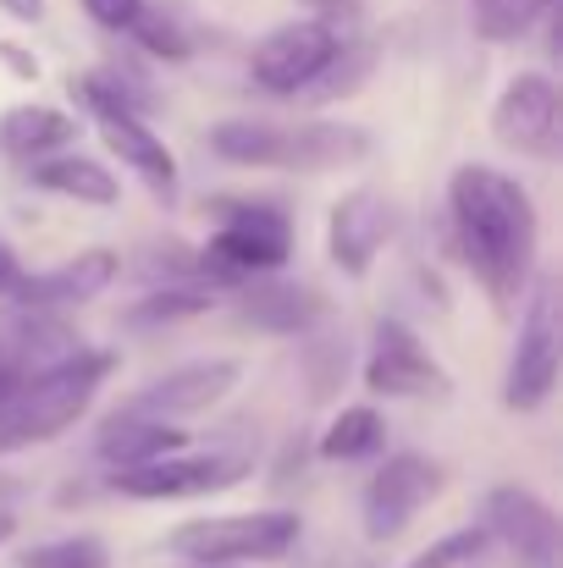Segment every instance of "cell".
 <instances>
[{"label": "cell", "instance_id": "26", "mask_svg": "<svg viewBox=\"0 0 563 568\" xmlns=\"http://www.w3.org/2000/svg\"><path fill=\"white\" fill-rule=\"evenodd\" d=\"M486 525H464V530H448V536H436L425 552H414L403 568H464L475 564L481 552H486Z\"/></svg>", "mask_w": 563, "mask_h": 568}, {"label": "cell", "instance_id": "13", "mask_svg": "<svg viewBox=\"0 0 563 568\" xmlns=\"http://www.w3.org/2000/svg\"><path fill=\"white\" fill-rule=\"evenodd\" d=\"M238 381H243L238 359H188L178 371L155 376L150 386H139L122 408L150 414V419H193V414H210L215 403H227Z\"/></svg>", "mask_w": 563, "mask_h": 568}, {"label": "cell", "instance_id": "11", "mask_svg": "<svg viewBox=\"0 0 563 568\" xmlns=\"http://www.w3.org/2000/svg\"><path fill=\"white\" fill-rule=\"evenodd\" d=\"M559 83L547 72H520L492 105V139L503 150L553 161L559 155Z\"/></svg>", "mask_w": 563, "mask_h": 568}, {"label": "cell", "instance_id": "14", "mask_svg": "<svg viewBox=\"0 0 563 568\" xmlns=\"http://www.w3.org/2000/svg\"><path fill=\"white\" fill-rule=\"evenodd\" d=\"M122 276V254L111 248H83L50 271H33V276H17L6 298H17L22 315H56V310H72V304H89L100 298L111 282Z\"/></svg>", "mask_w": 563, "mask_h": 568}, {"label": "cell", "instance_id": "23", "mask_svg": "<svg viewBox=\"0 0 563 568\" xmlns=\"http://www.w3.org/2000/svg\"><path fill=\"white\" fill-rule=\"evenodd\" d=\"M381 442H386V419L371 403H354L321 430V458L326 464H360V458L381 453Z\"/></svg>", "mask_w": 563, "mask_h": 568}, {"label": "cell", "instance_id": "25", "mask_svg": "<svg viewBox=\"0 0 563 568\" xmlns=\"http://www.w3.org/2000/svg\"><path fill=\"white\" fill-rule=\"evenodd\" d=\"M547 6H553V0H470V22H475V33H481L486 44H509V39H520Z\"/></svg>", "mask_w": 563, "mask_h": 568}, {"label": "cell", "instance_id": "22", "mask_svg": "<svg viewBox=\"0 0 563 568\" xmlns=\"http://www.w3.org/2000/svg\"><path fill=\"white\" fill-rule=\"evenodd\" d=\"M210 150L232 166H260V172H277V150H282V122H265V116H232V122H215L210 128Z\"/></svg>", "mask_w": 563, "mask_h": 568}, {"label": "cell", "instance_id": "8", "mask_svg": "<svg viewBox=\"0 0 563 568\" xmlns=\"http://www.w3.org/2000/svg\"><path fill=\"white\" fill-rule=\"evenodd\" d=\"M338 50H343V39H338L332 22H321V17H299V22L271 28V33L254 44L249 72H254V83H260L265 94H304V89L332 67Z\"/></svg>", "mask_w": 563, "mask_h": 568}, {"label": "cell", "instance_id": "32", "mask_svg": "<svg viewBox=\"0 0 563 568\" xmlns=\"http://www.w3.org/2000/svg\"><path fill=\"white\" fill-rule=\"evenodd\" d=\"M6 541H17V519L0 508V547H6Z\"/></svg>", "mask_w": 563, "mask_h": 568}, {"label": "cell", "instance_id": "28", "mask_svg": "<svg viewBox=\"0 0 563 568\" xmlns=\"http://www.w3.org/2000/svg\"><path fill=\"white\" fill-rule=\"evenodd\" d=\"M133 28L144 33V44H150V50H161V55H172V61H183L188 55V39H178L167 22H150V17L139 11V17H133Z\"/></svg>", "mask_w": 563, "mask_h": 568}, {"label": "cell", "instance_id": "18", "mask_svg": "<svg viewBox=\"0 0 563 568\" xmlns=\"http://www.w3.org/2000/svg\"><path fill=\"white\" fill-rule=\"evenodd\" d=\"M100 458L111 469H133V464H150V458H167V453H183L188 430L178 419H150V414H128L117 408L105 425H100Z\"/></svg>", "mask_w": 563, "mask_h": 568}, {"label": "cell", "instance_id": "4", "mask_svg": "<svg viewBox=\"0 0 563 568\" xmlns=\"http://www.w3.org/2000/svg\"><path fill=\"white\" fill-rule=\"evenodd\" d=\"M304 519L288 508H254V514H210V519H188L167 536V547L183 564L204 568H238V564H277L299 547Z\"/></svg>", "mask_w": 563, "mask_h": 568}, {"label": "cell", "instance_id": "3", "mask_svg": "<svg viewBox=\"0 0 563 568\" xmlns=\"http://www.w3.org/2000/svg\"><path fill=\"white\" fill-rule=\"evenodd\" d=\"M215 232L199 248V265L210 282L238 287L249 276H271L293 254V221L282 204H249V199H215Z\"/></svg>", "mask_w": 563, "mask_h": 568}, {"label": "cell", "instance_id": "20", "mask_svg": "<svg viewBox=\"0 0 563 568\" xmlns=\"http://www.w3.org/2000/svg\"><path fill=\"white\" fill-rule=\"evenodd\" d=\"M28 178H33V189L78 199V204H94V210H105V204L122 199L117 172L100 166V161H89V155H44V161L28 166Z\"/></svg>", "mask_w": 563, "mask_h": 568}, {"label": "cell", "instance_id": "12", "mask_svg": "<svg viewBox=\"0 0 563 568\" xmlns=\"http://www.w3.org/2000/svg\"><path fill=\"white\" fill-rule=\"evenodd\" d=\"M392 232H398V210H392V199L381 189H349L338 204H332V215H326V254H332V265L343 271V276H371L375 254L392 243Z\"/></svg>", "mask_w": 563, "mask_h": 568}, {"label": "cell", "instance_id": "33", "mask_svg": "<svg viewBox=\"0 0 563 568\" xmlns=\"http://www.w3.org/2000/svg\"><path fill=\"white\" fill-rule=\"evenodd\" d=\"M178 568H204V564H178Z\"/></svg>", "mask_w": 563, "mask_h": 568}, {"label": "cell", "instance_id": "27", "mask_svg": "<svg viewBox=\"0 0 563 568\" xmlns=\"http://www.w3.org/2000/svg\"><path fill=\"white\" fill-rule=\"evenodd\" d=\"M83 11L100 22V28H133V17L144 11V0H83Z\"/></svg>", "mask_w": 563, "mask_h": 568}, {"label": "cell", "instance_id": "19", "mask_svg": "<svg viewBox=\"0 0 563 568\" xmlns=\"http://www.w3.org/2000/svg\"><path fill=\"white\" fill-rule=\"evenodd\" d=\"M78 139V122L56 105H11L0 116V150L11 161H44Z\"/></svg>", "mask_w": 563, "mask_h": 568}, {"label": "cell", "instance_id": "2", "mask_svg": "<svg viewBox=\"0 0 563 568\" xmlns=\"http://www.w3.org/2000/svg\"><path fill=\"white\" fill-rule=\"evenodd\" d=\"M111 354H94V348H67L61 359L39 365L33 376L22 381V392H11L0 403V458L6 453H22V447H44L56 442L61 430H72L89 408H94V392L100 381L111 376Z\"/></svg>", "mask_w": 563, "mask_h": 568}, {"label": "cell", "instance_id": "10", "mask_svg": "<svg viewBox=\"0 0 563 568\" xmlns=\"http://www.w3.org/2000/svg\"><path fill=\"white\" fill-rule=\"evenodd\" d=\"M486 536L509 547L514 568H563V530L559 514L531 491V486H492L486 491Z\"/></svg>", "mask_w": 563, "mask_h": 568}, {"label": "cell", "instance_id": "7", "mask_svg": "<svg viewBox=\"0 0 563 568\" xmlns=\"http://www.w3.org/2000/svg\"><path fill=\"white\" fill-rule=\"evenodd\" d=\"M249 475V458L238 453H167L133 469H111V491L133 497V503H183V497H215L227 486H238Z\"/></svg>", "mask_w": 563, "mask_h": 568}, {"label": "cell", "instance_id": "16", "mask_svg": "<svg viewBox=\"0 0 563 568\" xmlns=\"http://www.w3.org/2000/svg\"><path fill=\"white\" fill-rule=\"evenodd\" d=\"M232 298V315L238 326L249 332H265V337H299L310 332L321 315H326V298L315 287H299V282H277V276H249L238 282Z\"/></svg>", "mask_w": 563, "mask_h": 568}, {"label": "cell", "instance_id": "6", "mask_svg": "<svg viewBox=\"0 0 563 568\" xmlns=\"http://www.w3.org/2000/svg\"><path fill=\"white\" fill-rule=\"evenodd\" d=\"M72 94H83V105L94 111V128H100L105 150L155 193L161 204H172L178 199V155L167 150V139L150 122H139L128 89L122 83H105V78H83V83L72 78Z\"/></svg>", "mask_w": 563, "mask_h": 568}, {"label": "cell", "instance_id": "24", "mask_svg": "<svg viewBox=\"0 0 563 568\" xmlns=\"http://www.w3.org/2000/svg\"><path fill=\"white\" fill-rule=\"evenodd\" d=\"M17 568H111V552L100 536H56V541H33L22 547Z\"/></svg>", "mask_w": 563, "mask_h": 568}, {"label": "cell", "instance_id": "31", "mask_svg": "<svg viewBox=\"0 0 563 568\" xmlns=\"http://www.w3.org/2000/svg\"><path fill=\"white\" fill-rule=\"evenodd\" d=\"M0 11L17 17V22H39L44 17V0H0Z\"/></svg>", "mask_w": 563, "mask_h": 568}, {"label": "cell", "instance_id": "5", "mask_svg": "<svg viewBox=\"0 0 563 568\" xmlns=\"http://www.w3.org/2000/svg\"><path fill=\"white\" fill-rule=\"evenodd\" d=\"M563 371V315H559V276H531L509 376H503V403L514 414H536L553 392Z\"/></svg>", "mask_w": 563, "mask_h": 568}, {"label": "cell", "instance_id": "9", "mask_svg": "<svg viewBox=\"0 0 563 568\" xmlns=\"http://www.w3.org/2000/svg\"><path fill=\"white\" fill-rule=\"evenodd\" d=\"M442 486H448V475H442L436 458H425V453H392L371 480H365V497H360L365 536H371V541H398V536L409 530V519H414L431 497H442Z\"/></svg>", "mask_w": 563, "mask_h": 568}, {"label": "cell", "instance_id": "30", "mask_svg": "<svg viewBox=\"0 0 563 568\" xmlns=\"http://www.w3.org/2000/svg\"><path fill=\"white\" fill-rule=\"evenodd\" d=\"M17 276H22V265H17V248L0 237V298L11 293V282H17Z\"/></svg>", "mask_w": 563, "mask_h": 568}, {"label": "cell", "instance_id": "1", "mask_svg": "<svg viewBox=\"0 0 563 568\" xmlns=\"http://www.w3.org/2000/svg\"><path fill=\"white\" fill-rule=\"evenodd\" d=\"M448 221H453L464 265L492 293V304L509 310L514 298H525V287L536 276L542 221H536V199L520 189V178H509L497 166H481V161L453 166Z\"/></svg>", "mask_w": 563, "mask_h": 568}, {"label": "cell", "instance_id": "15", "mask_svg": "<svg viewBox=\"0 0 563 568\" xmlns=\"http://www.w3.org/2000/svg\"><path fill=\"white\" fill-rule=\"evenodd\" d=\"M442 386H448V371L420 348V337L403 321L375 326V348L365 359V392H375V397H431Z\"/></svg>", "mask_w": 563, "mask_h": 568}, {"label": "cell", "instance_id": "29", "mask_svg": "<svg viewBox=\"0 0 563 568\" xmlns=\"http://www.w3.org/2000/svg\"><path fill=\"white\" fill-rule=\"evenodd\" d=\"M0 61H6V67H11L22 83H33V78H39V61H33L28 50H17V44H0Z\"/></svg>", "mask_w": 563, "mask_h": 568}, {"label": "cell", "instance_id": "21", "mask_svg": "<svg viewBox=\"0 0 563 568\" xmlns=\"http://www.w3.org/2000/svg\"><path fill=\"white\" fill-rule=\"evenodd\" d=\"M221 282L210 276H193V282H167V287H150L133 310H128V326H172V321H193V315H210L221 304Z\"/></svg>", "mask_w": 563, "mask_h": 568}, {"label": "cell", "instance_id": "17", "mask_svg": "<svg viewBox=\"0 0 563 568\" xmlns=\"http://www.w3.org/2000/svg\"><path fill=\"white\" fill-rule=\"evenodd\" d=\"M371 155V139L349 122H282L277 172H343Z\"/></svg>", "mask_w": 563, "mask_h": 568}]
</instances>
